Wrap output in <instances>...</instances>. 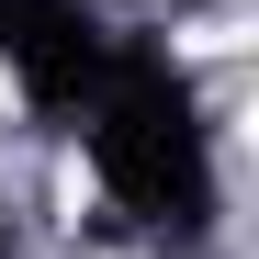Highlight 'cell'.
Masks as SVG:
<instances>
[{
	"instance_id": "1",
	"label": "cell",
	"mask_w": 259,
	"mask_h": 259,
	"mask_svg": "<svg viewBox=\"0 0 259 259\" xmlns=\"http://www.w3.org/2000/svg\"><path fill=\"white\" fill-rule=\"evenodd\" d=\"M79 147H91L124 226H147V237H203L214 226V124H203V91L169 46L113 34L102 91L79 102Z\"/></svg>"
},
{
	"instance_id": "2",
	"label": "cell",
	"mask_w": 259,
	"mask_h": 259,
	"mask_svg": "<svg viewBox=\"0 0 259 259\" xmlns=\"http://www.w3.org/2000/svg\"><path fill=\"white\" fill-rule=\"evenodd\" d=\"M0 68L46 124H79V102L113 68V23L91 0H0Z\"/></svg>"
},
{
	"instance_id": "3",
	"label": "cell",
	"mask_w": 259,
	"mask_h": 259,
	"mask_svg": "<svg viewBox=\"0 0 259 259\" xmlns=\"http://www.w3.org/2000/svg\"><path fill=\"white\" fill-rule=\"evenodd\" d=\"M0 259H12V226H0Z\"/></svg>"
}]
</instances>
